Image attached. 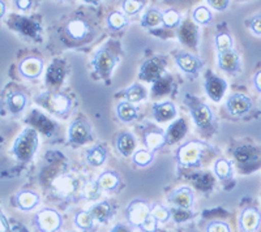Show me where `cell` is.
<instances>
[{"label":"cell","instance_id":"6da1fadb","mask_svg":"<svg viewBox=\"0 0 261 232\" xmlns=\"http://www.w3.org/2000/svg\"><path fill=\"white\" fill-rule=\"evenodd\" d=\"M38 132L29 127L21 132L13 143V154L21 162H29L38 149Z\"/></svg>","mask_w":261,"mask_h":232},{"label":"cell","instance_id":"7a4b0ae2","mask_svg":"<svg viewBox=\"0 0 261 232\" xmlns=\"http://www.w3.org/2000/svg\"><path fill=\"white\" fill-rule=\"evenodd\" d=\"M36 102L55 116H65L71 111L72 107L71 98L63 94V93H42V94L37 97Z\"/></svg>","mask_w":261,"mask_h":232},{"label":"cell","instance_id":"3957f363","mask_svg":"<svg viewBox=\"0 0 261 232\" xmlns=\"http://www.w3.org/2000/svg\"><path fill=\"white\" fill-rule=\"evenodd\" d=\"M206 145L201 141L191 140L184 142L183 145L179 146V149L176 150L175 158L178 163L183 167H199L200 161H201L202 155H204Z\"/></svg>","mask_w":261,"mask_h":232},{"label":"cell","instance_id":"277c9868","mask_svg":"<svg viewBox=\"0 0 261 232\" xmlns=\"http://www.w3.org/2000/svg\"><path fill=\"white\" fill-rule=\"evenodd\" d=\"M119 63V56L114 54L109 47H102L94 54L92 59V67L94 68L95 75L99 78L109 80L113 75L114 68Z\"/></svg>","mask_w":261,"mask_h":232},{"label":"cell","instance_id":"5b68a950","mask_svg":"<svg viewBox=\"0 0 261 232\" xmlns=\"http://www.w3.org/2000/svg\"><path fill=\"white\" fill-rule=\"evenodd\" d=\"M34 222L41 232H58L62 228L63 218L55 209L45 208L37 213Z\"/></svg>","mask_w":261,"mask_h":232},{"label":"cell","instance_id":"8992f818","mask_svg":"<svg viewBox=\"0 0 261 232\" xmlns=\"http://www.w3.org/2000/svg\"><path fill=\"white\" fill-rule=\"evenodd\" d=\"M150 215V204L143 199H134L128 204L125 209V217H127L128 223L130 227H140L143 226L146 218Z\"/></svg>","mask_w":261,"mask_h":232},{"label":"cell","instance_id":"52a82bcc","mask_svg":"<svg viewBox=\"0 0 261 232\" xmlns=\"http://www.w3.org/2000/svg\"><path fill=\"white\" fill-rule=\"evenodd\" d=\"M165 68H166V60L160 56L150 57L140 67L139 77L146 82L153 83L165 75Z\"/></svg>","mask_w":261,"mask_h":232},{"label":"cell","instance_id":"ba28073f","mask_svg":"<svg viewBox=\"0 0 261 232\" xmlns=\"http://www.w3.org/2000/svg\"><path fill=\"white\" fill-rule=\"evenodd\" d=\"M187 104L190 107L193 123L199 128H206L208 125H211V123L213 122V112H212L208 104L202 103V102L197 101L196 98L191 99L190 102H187Z\"/></svg>","mask_w":261,"mask_h":232},{"label":"cell","instance_id":"9c48e42d","mask_svg":"<svg viewBox=\"0 0 261 232\" xmlns=\"http://www.w3.org/2000/svg\"><path fill=\"white\" fill-rule=\"evenodd\" d=\"M68 140L73 145H84L92 140V125L83 119L72 122L68 129Z\"/></svg>","mask_w":261,"mask_h":232},{"label":"cell","instance_id":"30bf717a","mask_svg":"<svg viewBox=\"0 0 261 232\" xmlns=\"http://www.w3.org/2000/svg\"><path fill=\"white\" fill-rule=\"evenodd\" d=\"M227 90V82L220 76H216L209 72L205 80V92L213 102H220Z\"/></svg>","mask_w":261,"mask_h":232},{"label":"cell","instance_id":"8fae6325","mask_svg":"<svg viewBox=\"0 0 261 232\" xmlns=\"http://www.w3.org/2000/svg\"><path fill=\"white\" fill-rule=\"evenodd\" d=\"M226 108L232 116H243L248 113L252 108V102L244 94L237 93L228 97L226 102Z\"/></svg>","mask_w":261,"mask_h":232},{"label":"cell","instance_id":"7c38bea8","mask_svg":"<svg viewBox=\"0 0 261 232\" xmlns=\"http://www.w3.org/2000/svg\"><path fill=\"white\" fill-rule=\"evenodd\" d=\"M167 199L171 205L176 206L181 210H187V209L192 208L193 205V192L188 187L176 188L172 192H170Z\"/></svg>","mask_w":261,"mask_h":232},{"label":"cell","instance_id":"4fadbf2b","mask_svg":"<svg viewBox=\"0 0 261 232\" xmlns=\"http://www.w3.org/2000/svg\"><path fill=\"white\" fill-rule=\"evenodd\" d=\"M261 224V213L256 208H247L239 217V228L243 232L257 231Z\"/></svg>","mask_w":261,"mask_h":232},{"label":"cell","instance_id":"5bb4252c","mask_svg":"<svg viewBox=\"0 0 261 232\" xmlns=\"http://www.w3.org/2000/svg\"><path fill=\"white\" fill-rule=\"evenodd\" d=\"M53 189L59 197L69 198V197H72L76 192H77L79 183L77 180H74L72 176H59V178L55 179V182L53 183Z\"/></svg>","mask_w":261,"mask_h":232},{"label":"cell","instance_id":"9a60e30c","mask_svg":"<svg viewBox=\"0 0 261 232\" xmlns=\"http://www.w3.org/2000/svg\"><path fill=\"white\" fill-rule=\"evenodd\" d=\"M175 63L176 66L187 75L196 76L200 72V69L204 67L201 60L197 56L192 54H188V52H181L175 56Z\"/></svg>","mask_w":261,"mask_h":232},{"label":"cell","instance_id":"2e32d148","mask_svg":"<svg viewBox=\"0 0 261 232\" xmlns=\"http://www.w3.org/2000/svg\"><path fill=\"white\" fill-rule=\"evenodd\" d=\"M218 67L227 73H237L241 71V57L234 50L218 52Z\"/></svg>","mask_w":261,"mask_h":232},{"label":"cell","instance_id":"e0dca14e","mask_svg":"<svg viewBox=\"0 0 261 232\" xmlns=\"http://www.w3.org/2000/svg\"><path fill=\"white\" fill-rule=\"evenodd\" d=\"M178 37L183 45L193 48L197 46V41H199V29L190 21H184L179 25Z\"/></svg>","mask_w":261,"mask_h":232},{"label":"cell","instance_id":"ac0fdd59","mask_svg":"<svg viewBox=\"0 0 261 232\" xmlns=\"http://www.w3.org/2000/svg\"><path fill=\"white\" fill-rule=\"evenodd\" d=\"M18 71L25 78H37L41 76L43 71V62L36 56L27 57L20 63Z\"/></svg>","mask_w":261,"mask_h":232},{"label":"cell","instance_id":"d6986e66","mask_svg":"<svg viewBox=\"0 0 261 232\" xmlns=\"http://www.w3.org/2000/svg\"><path fill=\"white\" fill-rule=\"evenodd\" d=\"M176 116V107L172 102H161L153 104V118L158 123H166L174 120Z\"/></svg>","mask_w":261,"mask_h":232},{"label":"cell","instance_id":"ffe728a7","mask_svg":"<svg viewBox=\"0 0 261 232\" xmlns=\"http://www.w3.org/2000/svg\"><path fill=\"white\" fill-rule=\"evenodd\" d=\"M186 134H187V123L184 122V119L175 120L165 133V143L172 145V143L179 142L180 140H183Z\"/></svg>","mask_w":261,"mask_h":232},{"label":"cell","instance_id":"44dd1931","mask_svg":"<svg viewBox=\"0 0 261 232\" xmlns=\"http://www.w3.org/2000/svg\"><path fill=\"white\" fill-rule=\"evenodd\" d=\"M89 214L92 215L94 222L106 224L113 218V206L107 201H101L89 209Z\"/></svg>","mask_w":261,"mask_h":232},{"label":"cell","instance_id":"7402d4cb","mask_svg":"<svg viewBox=\"0 0 261 232\" xmlns=\"http://www.w3.org/2000/svg\"><path fill=\"white\" fill-rule=\"evenodd\" d=\"M234 158L239 166L247 167L258 161V152L251 146H241L234 152Z\"/></svg>","mask_w":261,"mask_h":232},{"label":"cell","instance_id":"603a6c76","mask_svg":"<svg viewBox=\"0 0 261 232\" xmlns=\"http://www.w3.org/2000/svg\"><path fill=\"white\" fill-rule=\"evenodd\" d=\"M144 146L149 152L154 153L155 150H160L165 143V133L162 131H149L144 133L143 138Z\"/></svg>","mask_w":261,"mask_h":232},{"label":"cell","instance_id":"cb8c5ba5","mask_svg":"<svg viewBox=\"0 0 261 232\" xmlns=\"http://www.w3.org/2000/svg\"><path fill=\"white\" fill-rule=\"evenodd\" d=\"M97 183L102 191L114 192L120 185V176L115 171H105L98 176Z\"/></svg>","mask_w":261,"mask_h":232},{"label":"cell","instance_id":"d4e9b609","mask_svg":"<svg viewBox=\"0 0 261 232\" xmlns=\"http://www.w3.org/2000/svg\"><path fill=\"white\" fill-rule=\"evenodd\" d=\"M116 148L118 152L123 155V157H130L135 153V148H136V140L128 132H123L118 136L116 140Z\"/></svg>","mask_w":261,"mask_h":232},{"label":"cell","instance_id":"484cf974","mask_svg":"<svg viewBox=\"0 0 261 232\" xmlns=\"http://www.w3.org/2000/svg\"><path fill=\"white\" fill-rule=\"evenodd\" d=\"M16 204L21 210L30 212L39 204V196L32 191H22L16 196Z\"/></svg>","mask_w":261,"mask_h":232},{"label":"cell","instance_id":"4316f807","mask_svg":"<svg viewBox=\"0 0 261 232\" xmlns=\"http://www.w3.org/2000/svg\"><path fill=\"white\" fill-rule=\"evenodd\" d=\"M67 33L71 38L80 41L89 34V26L85 21L80 20V18H74L67 24Z\"/></svg>","mask_w":261,"mask_h":232},{"label":"cell","instance_id":"83f0119b","mask_svg":"<svg viewBox=\"0 0 261 232\" xmlns=\"http://www.w3.org/2000/svg\"><path fill=\"white\" fill-rule=\"evenodd\" d=\"M64 68L62 67L59 62H54L47 69V73H46V83L47 86L57 88L58 85L62 83V81L64 80Z\"/></svg>","mask_w":261,"mask_h":232},{"label":"cell","instance_id":"f1b7e54d","mask_svg":"<svg viewBox=\"0 0 261 232\" xmlns=\"http://www.w3.org/2000/svg\"><path fill=\"white\" fill-rule=\"evenodd\" d=\"M107 158V152L103 146L95 145L90 149L86 150L85 153V159L88 162V164L93 167H99L105 163Z\"/></svg>","mask_w":261,"mask_h":232},{"label":"cell","instance_id":"f546056e","mask_svg":"<svg viewBox=\"0 0 261 232\" xmlns=\"http://www.w3.org/2000/svg\"><path fill=\"white\" fill-rule=\"evenodd\" d=\"M137 107L127 101H123L116 106V116L122 123L134 122L137 118Z\"/></svg>","mask_w":261,"mask_h":232},{"label":"cell","instance_id":"4dcf8cb0","mask_svg":"<svg viewBox=\"0 0 261 232\" xmlns=\"http://www.w3.org/2000/svg\"><path fill=\"white\" fill-rule=\"evenodd\" d=\"M29 119H32L30 120V123H32L36 128H38L39 131L43 132L45 134H48V136L53 133L54 128H55L54 123L50 122L45 115H42V113L38 112V111H33V112L30 113Z\"/></svg>","mask_w":261,"mask_h":232},{"label":"cell","instance_id":"1f68e13d","mask_svg":"<svg viewBox=\"0 0 261 232\" xmlns=\"http://www.w3.org/2000/svg\"><path fill=\"white\" fill-rule=\"evenodd\" d=\"M123 96L129 103H139L146 98V89L141 83H134L123 92Z\"/></svg>","mask_w":261,"mask_h":232},{"label":"cell","instance_id":"d6a6232c","mask_svg":"<svg viewBox=\"0 0 261 232\" xmlns=\"http://www.w3.org/2000/svg\"><path fill=\"white\" fill-rule=\"evenodd\" d=\"M15 27L25 36L37 37L39 34V26L29 18L15 17Z\"/></svg>","mask_w":261,"mask_h":232},{"label":"cell","instance_id":"836d02e7","mask_svg":"<svg viewBox=\"0 0 261 232\" xmlns=\"http://www.w3.org/2000/svg\"><path fill=\"white\" fill-rule=\"evenodd\" d=\"M174 86V81L170 76L163 75L160 80L153 82V88H151V97L154 98H160V97L165 96Z\"/></svg>","mask_w":261,"mask_h":232},{"label":"cell","instance_id":"e575fe53","mask_svg":"<svg viewBox=\"0 0 261 232\" xmlns=\"http://www.w3.org/2000/svg\"><path fill=\"white\" fill-rule=\"evenodd\" d=\"M27 96L24 93H13L7 98V107L12 113H18L27 106Z\"/></svg>","mask_w":261,"mask_h":232},{"label":"cell","instance_id":"d590c367","mask_svg":"<svg viewBox=\"0 0 261 232\" xmlns=\"http://www.w3.org/2000/svg\"><path fill=\"white\" fill-rule=\"evenodd\" d=\"M214 173H216L217 178L220 179V180H222V182H226V180H228V179H231L232 176L231 162L227 161V159H223V158L216 161V163H214Z\"/></svg>","mask_w":261,"mask_h":232},{"label":"cell","instance_id":"8d00e7d4","mask_svg":"<svg viewBox=\"0 0 261 232\" xmlns=\"http://www.w3.org/2000/svg\"><path fill=\"white\" fill-rule=\"evenodd\" d=\"M102 194V189L98 185L97 180L93 182H86L81 188V198L88 199V201H97Z\"/></svg>","mask_w":261,"mask_h":232},{"label":"cell","instance_id":"74e56055","mask_svg":"<svg viewBox=\"0 0 261 232\" xmlns=\"http://www.w3.org/2000/svg\"><path fill=\"white\" fill-rule=\"evenodd\" d=\"M162 24V12L157 8H150L144 13L141 25L144 27H155Z\"/></svg>","mask_w":261,"mask_h":232},{"label":"cell","instance_id":"f35d334b","mask_svg":"<svg viewBox=\"0 0 261 232\" xmlns=\"http://www.w3.org/2000/svg\"><path fill=\"white\" fill-rule=\"evenodd\" d=\"M94 219H93L92 215L89 214V212H79L77 214L74 215V224L76 227L83 231H92L94 228Z\"/></svg>","mask_w":261,"mask_h":232},{"label":"cell","instance_id":"ab89813d","mask_svg":"<svg viewBox=\"0 0 261 232\" xmlns=\"http://www.w3.org/2000/svg\"><path fill=\"white\" fill-rule=\"evenodd\" d=\"M162 24L163 26L169 27V29L179 27V25L181 24L180 13L175 9H167V11L162 12Z\"/></svg>","mask_w":261,"mask_h":232},{"label":"cell","instance_id":"60d3db41","mask_svg":"<svg viewBox=\"0 0 261 232\" xmlns=\"http://www.w3.org/2000/svg\"><path fill=\"white\" fill-rule=\"evenodd\" d=\"M128 25V18L122 12H111L107 16V26L111 30H122Z\"/></svg>","mask_w":261,"mask_h":232},{"label":"cell","instance_id":"b9f144b4","mask_svg":"<svg viewBox=\"0 0 261 232\" xmlns=\"http://www.w3.org/2000/svg\"><path fill=\"white\" fill-rule=\"evenodd\" d=\"M150 214L155 218L158 223H166L167 220L171 218V212L160 202L150 204Z\"/></svg>","mask_w":261,"mask_h":232},{"label":"cell","instance_id":"7bdbcfd3","mask_svg":"<svg viewBox=\"0 0 261 232\" xmlns=\"http://www.w3.org/2000/svg\"><path fill=\"white\" fill-rule=\"evenodd\" d=\"M154 159V153L149 152L146 149L136 150V152L132 154V161L136 164L137 167H146L153 162Z\"/></svg>","mask_w":261,"mask_h":232},{"label":"cell","instance_id":"ee69618b","mask_svg":"<svg viewBox=\"0 0 261 232\" xmlns=\"http://www.w3.org/2000/svg\"><path fill=\"white\" fill-rule=\"evenodd\" d=\"M192 17H193V21H195L196 24L208 25L212 22L213 15H212V12L209 11L208 8H206V7L200 6V7H197L195 11H193Z\"/></svg>","mask_w":261,"mask_h":232},{"label":"cell","instance_id":"f6af8a7d","mask_svg":"<svg viewBox=\"0 0 261 232\" xmlns=\"http://www.w3.org/2000/svg\"><path fill=\"white\" fill-rule=\"evenodd\" d=\"M216 46L218 52L232 50V38L227 33H220L216 37Z\"/></svg>","mask_w":261,"mask_h":232},{"label":"cell","instance_id":"bcb514c9","mask_svg":"<svg viewBox=\"0 0 261 232\" xmlns=\"http://www.w3.org/2000/svg\"><path fill=\"white\" fill-rule=\"evenodd\" d=\"M145 3L144 2H139V0H125L123 2V11L127 15H136L141 9L144 8Z\"/></svg>","mask_w":261,"mask_h":232},{"label":"cell","instance_id":"7dc6e473","mask_svg":"<svg viewBox=\"0 0 261 232\" xmlns=\"http://www.w3.org/2000/svg\"><path fill=\"white\" fill-rule=\"evenodd\" d=\"M206 232H231L230 226L225 222H211L206 226Z\"/></svg>","mask_w":261,"mask_h":232},{"label":"cell","instance_id":"c3c4849f","mask_svg":"<svg viewBox=\"0 0 261 232\" xmlns=\"http://www.w3.org/2000/svg\"><path fill=\"white\" fill-rule=\"evenodd\" d=\"M157 228H158V222L151 214L146 218L145 222L143 223V226L140 227V229H143L144 232H157Z\"/></svg>","mask_w":261,"mask_h":232},{"label":"cell","instance_id":"681fc988","mask_svg":"<svg viewBox=\"0 0 261 232\" xmlns=\"http://www.w3.org/2000/svg\"><path fill=\"white\" fill-rule=\"evenodd\" d=\"M248 26L253 34H256V36H261V13L255 15L251 20H249Z\"/></svg>","mask_w":261,"mask_h":232},{"label":"cell","instance_id":"f907efd6","mask_svg":"<svg viewBox=\"0 0 261 232\" xmlns=\"http://www.w3.org/2000/svg\"><path fill=\"white\" fill-rule=\"evenodd\" d=\"M208 4H211L212 8L217 11H225L230 6V2L228 0H208Z\"/></svg>","mask_w":261,"mask_h":232},{"label":"cell","instance_id":"816d5d0a","mask_svg":"<svg viewBox=\"0 0 261 232\" xmlns=\"http://www.w3.org/2000/svg\"><path fill=\"white\" fill-rule=\"evenodd\" d=\"M110 232H132V227L125 223H116Z\"/></svg>","mask_w":261,"mask_h":232},{"label":"cell","instance_id":"f5cc1de1","mask_svg":"<svg viewBox=\"0 0 261 232\" xmlns=\"http://www.w3.org/2000/svg\"><path fill=\"white\" fill-rule=\"evenodd\" d=\"M16 7L18 9H21V11H27V9H29L32 7V2L30 0H17L16 2Z\"/></svg>","mask_w":261,"mask_h":232},{"label":"cell","instance_id":"db71d44e","mask_svg":"<svg viewBox=\"0 0 261 232\" xmlns=\"http://www.w3.org/2000/svg\"><path fill=\"white\" fill-rule=\"evenodd\" d=\"M253 86L258 93H261V71L257 72L253 77Z\"/></svg>","mask_w":261,"mask_h":232},{"label":"cell","instance_id":"11a10c76","mask_svg":"<svg viewBox=\"0 0 261 232\" xmlns=\"http://www.w3.org/2000/svg\"><path fill=\"white\" fill-rule=\"evenodd\" d=\"M4 13H6V4L3 2H0V18L3 17Z\"/></svg>","mask_w":261,"mask_h":232}]
</instances>
